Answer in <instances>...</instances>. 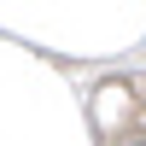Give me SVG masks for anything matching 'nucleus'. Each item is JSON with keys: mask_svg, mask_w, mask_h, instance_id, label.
I'll return each instance as SVG.
<instances>
[{"mask_svg": "<svg viewBox=\"0 0 146 146\" xmlns=\"http://www.w3.org/2000/svg\"><path fill=\"white\" fill-rule=\"evenodd\" d=\"M100 146H146V70L100 76L88 94Z\"/></svg>", "mask_w": 146, "mask_h": 146, "instance_id": "1", "label": "nucleus"}]
</instances>
